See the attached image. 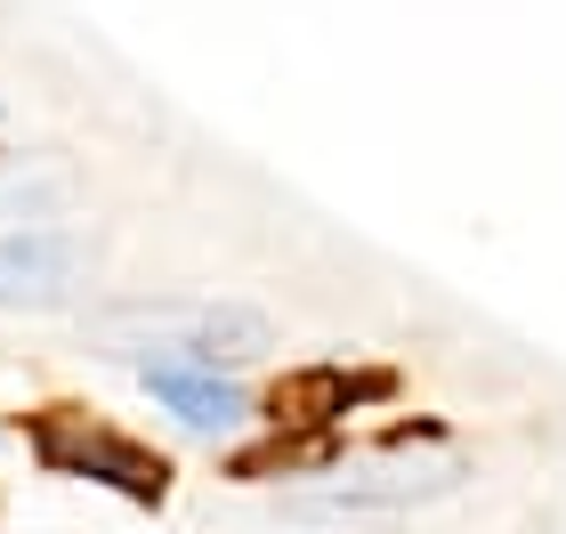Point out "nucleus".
<instances>
[{
	"instance_id": "obj_1",
	"label": "nucleus",
	"mask_w": 566,
	"mask_h": 534,
	"mask_svg": "<svg viewBox=\"0 0 566 534\" xmlns=\"http://www.w3.org/2000/svg\"><path fill=\"white\" fill-rule=\"evenodd\" d=\"M24 453L49 470V478H82V486H106L138 511H163L170 502V453H154L130 429L82 413V405H41L24 413Z\"/></svg>"
},
{
	"instance_id": "obj_2",
	"label": "nucleus",
	"mask_w": 566,
	"mask_h": 534,
	"mask_svg": "<svg viewBox=\"0 0 566 534\" xmlns=\"http://www.w3.org/2000/svg\"><path fill=\"white\" fill-rule=\"evenodd\" d=\"M332 478H340V486L292 502V519H373V511H413V502L453 494L470 470H461L453 453H413V429H397L389 453H373V462H340Z\"/></svg>"
},
{
	"instance_id": "obj_3",
	"label": "nucleus",
	"mask_w": 566,
	"mask_h": 534,
	"mask_svg": "<svg viewBox=\"0 0 566 534\" xmlns=\"http://www.w3.org/2000/svg\"><path fill=\"white\" fill-rule=\"evenodd\" d=\"M397 397L389 365H300L268 389V429H300V438H340L348 413H373V405Z\"/></svg>"
},
{
	"instance_id": "obj_4",
	"label": "nucleus",
	"mask_w": 566,
	"mask_h": 534,
	"mask_svg": "<svg viewBox=\"0 0 566 534\" xmlns=\"http://www.w3.org/2000/svg\"><path fill=\"white\" fill-rule=\"evenodd\" d=\"M82 275H90V243L73 227H9L0 235V308L49 316L82 292Z\"/></svg>"
},
{
	"instance_id": "obj_5",
	"label": "nucleus",
	"mask_w": 566,
	"mask_h": 534,
	"mask_svg": "<svg viewBox=\"0 0 566 534\" xmlns=\"http://www.w3.org/2000/svg\"><path fill=\"white\" fill-rule=\"evenodd\" d=\"M138 389L163 405L178 429H195V438H235V429L260 421V413H251V397H243L219 365H195V356H178V348L146 356V365H138Z\"/></svg>"
},
{
	"instance_id": "obj_6",
	"label": "nucleus",
	"mask_w": 566,
	"mask_h": 534,
	"mask_svg": "<svg viewBox=\"0 0 566 534\" xmlns=\"http://www.w3.org/2000/svg\"><path fill=\"white\" fill-rule=\"evenodd\" d=\"M163 348L235 373V365H260L275 348V324H268V308H251V300H202V308L178 316V341H163Z\"/></svg>"
}]
</instances>
